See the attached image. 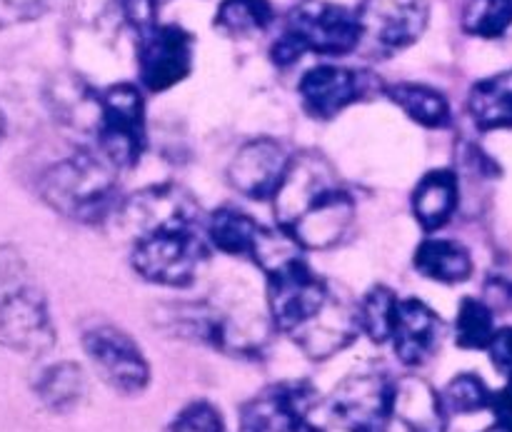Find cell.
I'll list each match as a JSON object with an SVG mask.
<instances>
[{
  "mask_svg": "<svg viewBox=\"0 0 512 432\" xmlns=\"http://www.w3.org/2000/svg\"><path fill=\"white\" fill-rule=\"evenodd\" d=\"M45 0H0V8L5 13L15 15V18H25V15H33L35 10L43 8Z\"/></svg>",
  "mask_w": 512,
  "mask_h": 432,
  "instance_id": "32",
  "label": "cell"
},
{
  "mask_svg": "<svg viewBox=\"0 0 512 432\" xmlns=\"http://www.w3.org/2000/svg\"><path fill=\"white\" fill-rule=\"evenodd\" d=\"M300 432H323V430H320V428H315V425H305V428L303 430H300Z\"/></svg>",
  "mask_w": 512,
  "mask_h": 432,
  "instance_id": "35",
  "label": "cell"
},
{
  "mask_svg": "<svg viewBox=\"0 0 512 432\" xmlns=\"http://www.w3.org/2000/svg\"><path fill=\"white\" fill-rule=\"evenodd\" d=\"M3 140H5V115L0 113V145H3Z\"/></svg>",
  "mask_w": 512,
  "mask_h": 432,
  "instance_id": "34",
  "label": "cell"
},
{
  "mask_svg": "<svg viewBox=\"0 0 512 432\" xmlns=\"http://www.w3.org/2000/svg\"><path fill=\"white\" fill-rule=\"evenodd\" d=\"M95 138L98 153L115 170H128L140 163L145 150V100L133 83L110 85L98 95Z\"/></svg>",
  "mask_w": 512,
  "mask_h": 432,
  "instance_id": "7",
  "label": "cell"
},
{
  "mask_svg": "<svg viewBox=\"0 0 512 432\" xmlns=\"http://www.w3.org/2000/svg\"><path fill=\"white\" fill-rule=\"evenodd\" d=\"M123 13L140 38L158 25V0H123Z\"/></svg>",
  "mask_w": 512,
  "mask_h": 432,
  "instance_id": "30",
  "label": "cell"
},
{
  "mask_svg": "<svg viewBox=\"0 0 512 432\" xmlns=\"http://www.w3.org/2000/svg\"><path fill=\"white\" fill-rule=\"evenodd\" d=\"M358 13L363 43L395 53L418 43L428 28V0H363Z\"/></svg>",
  "mask_w": 512,
  "mask_h": 432,
  "instance_id": "11",
  "label": "cell"
},
{
  "mask_svg": "<svg viewBox=\"0 0 512 432\" xmlns=\"http://www.w3.org/2000/svg\"><path fill=\"white\" fill-rule=\"evenodd\" d=\"M168 432H228V428H225L223 415L213 403L195 400L175 415Z\"/></svg>",
  "mask_w": 512,
  "mask_h": 432,
  "instance_id": "29",
  "label": "cell"
},
{
  "mask_svg": "<svg viewBox=\"0 0 512 432\" xmlns=\"http://www.w3.org/2000/svg\"><path fill=\"white\" fill-rule=\"evenodd\" d=\"M512 25V0H468L463 10L465 33L478 38H500Z\"/></svg>",
  "mask_w": 512,
  "mask_h": 432,
  "instance_id": "28",
  "label": "cell"
},
{
  "mask_svg": "<svg viewBox=\"0 0 512 432\" xmlns=\"http://www.w3.org/2000/svg\"><path fill=\"white\" fill-rule=\"evenodd\" d=\"M275 18L270 0H223L215 13V28L233 38L263 33Z\"/></svg>",
  "mask_w": 512,
  "mask_h": 432,
  "instance_id": "25",
  "label": "cell"
},
{
  "mask_svg": "<svg viewBox=\"0 0 512 432\" xmlns=\"http://www.w3.org/2000/svg\"><path fill=\"white\" fill-rule=\"evenodd\" d=\"M493 390L480 375L460 373L440 390V400L448 415H473L493 405Z\"/></svg>",
  "mask_w": 512,
  "mask_h": 432,
  "instance_id": "27",
  "label": "cell"
},
{
  "mask_svg": "<svg viewBox=\"0 0 512 432\" xmlns=\"http://www.w3.org/2000/svg\"><path fill=\"white\" fill-rule=\"evenodd\" d=\"M38 195L63 218L85 225L103 223L118 208V178L100 153H75L40 175Z\"/></svg>",
  "mask_w": 512,
  "mask_h": 432,
  "instance_id": "3",
  "label": "cell"
},
{
  "mask_svg": "<svg viewBox=\"0 0 512 432\" xmlns=\"http://www.w3.org/2000/svg\"><path fill=\"white\" fill-rule=\"evenodd\" d=\"M318 393L308 380L265 388L240 413V432H300L308 425Z\"/></svg>",
  "mask_w": 512,
  "mask_h": 432,
  "instance_id": "12",
  "label": "cell"
},
{
  "mask_svg": "<svg viewBox=\"0 0 512 432\" xmlns=\"http://www.w3.org/2000/svg\"><path fill=\"white\" fill-rule=\"evenodd\" d=\"M495 333L493 308L480 298H463L455 318V343L463 350H488Z\"/></svg>",
  "mask_w": 512,
  "mask_h": 432,
  "instance_id": "26",
  "label": "cell"
},
{
  "mask_svg": "<svg viewBox=\"0 0 512 432\" xmlns=\"http://www.w3.org/2000/svg\"><path fill=\"white\" fill-rule=\"evenodd\" d=\"M448 418V410L443 408L433 385L413 375L395 380L393 420L405 432H445Z\"/></svg>",
  "mask_w": 512,
  "mask_h": 432,
  "instance_id": "17",
  "label": "cell"
},
{
  "mask_svg": "<svg viewBox=\"0 0 512 432\" xmlns=\"http://www.w3.org/2000/svg\"><path fill=\"white\" fill-rule=\"evenodd\" d=\"M293 155L273 138L248 140L228 165V183L250 200H273L283 185Z\"/></svg>",
  "mask_w": 512,
  "mask_h": 432,
  "instance_id": "14",
  "label": "cell"
},
{
  "mask_svg": "<svg viewBox=\"0 0 512 432\" xmlns=\"http://www.w3.org/2000/svg\"><path fill=\"white\" fill-rule=\"evenodd\" d=\"M85 393H88V380L83 368L70 360L48 365L35 380V395L50 413H70L83 403Z\"/></svg>",
  "mask_w": 512,
  "mask_h": 432,
  "instance_id": "21",
  "label": "cell"
},
{
  "mask_svg": "<svg viewBox=\"0 0 512 432\" xmlns=\"http://www.w3.org/2000/svg\"><path fill=\"white\" fill-rule=\"evenodd\" d=\"M198 215L200 208L188 193H183L175 185H153V188L140 190V193L118 203L113 218L125 235L138 240L143 235L155 233V230L198 225Z\"/></svg>",
  "mask_w": 512,
  "mask_h": 432,
  "instance_id": "10",
  "label": "cell"
},
{
  "mask_svg": "<svg viewBox=\"0 0 512 432\" xmlns=\"http://www.w3.org/2000/svg\"><path fill=\"white\" fill-rule=\"evenodd\" d=\"M0 345L40 358L55 345V325L43 290L15 248H0Z\"/></svg>",
  "mask_w": 512,
  "mask_h": 432,
  "instance_id": "4",
  "label": "cell"
},
{
  "mask_svg": "<svg viewBox=\"0 0 512 432\" xmlns=\"http://www.w3.org/2000/svg\"><path fill=\"white\" fill-rule=\"evenodd\" d=\"M398 295L385 285H375L363 300L358 303V325L360 333L375 345L390 343L395 328V318H398Z\"/></svg>",
  "mask_w": 512,
  "mask_h": 432,
  "instance_id": "24",
  "label": "cell"
},
{
  "mask_svg": "<svg viewBox=\"0 0 512 432\" xmlns=\"http://www.w3.org/2000/svg\"><path fill=\"white\" fill-rule=\"evenodd\" d=\"M83 350L100 378L120 395H140L150 383V365L140 345L115 325H90L83 333Z\"/></svg>",
  "mask_w": 512,
  "mask_h": 432,
  "instance_id": "9",
  "label": "cell"
},
{
  "mask_svg": "<svg viewBox=\"0 0 512 432\" xmlns=\"http://www.w3.org/2000/svg\"><path fill=\"white\" fill-rule=\"evenodd\" d=\"M140 83L163 93L183 83L193 70V35L180 25H155L138 38Z\"/></svg>",
  "mask_w": 512,
  "mask_h": 432,
  "instance_id": "13",
  "label": "cell"
},
{
  "mask_svg": "<svg viewBox=\"0 0 512 432\" xmlns=\"http://www.w3.org/2000/svg\"><path fill=\"white\" fill-rule=\"evenodd\" d=\"M468 110L480 130H512V70L490 75L473 85Z\"/></svg>",
  "mask_w": 512,
  "mask_h": 432,
  "instance_id": "20",
  "label": "cell"
},
{
  "mask_svg": "<svg viewBox=\"0 0 512 432\" xmlns=\"http://www.w3.org/2000/svg\"><path fill=\"white\" fill-rule=\"evenodd\" d=\"M368 75L343 65H318L300 78L298 93L305 113L315 120H330L368 95Z\"/></svg>",
  "mask_w": 512,
  "mask_h": 432,
  "instance_id": "15",
  "label": "cell"
},
{
  "mask_svg": "<svg viewBox=\"0 0 512 432\" xmlns=\"http://www.w3.org/2000/svg\"><path fill=\"white\" fill-rule=\"evenodd\" d=\"M443 330V320L430 305L418 298H408L400 300L390 343L400 363L420 368L440 350Z\"/></svg>",
  "mask_w": 512,
  "mask_h": 432,
  "instance_id": "16",
  "label": "cell"
},
{
  "mask_svg": "<svg viewBox=\"0 0 512 432\" xmlns=\"http://www.w3.org/2000/svg\"><path fill=\"white\" fill-rule=\"evenodd\" d=\"M275 218L303 250H328L348 235L355 203L340 185L333 165L318 153L293 155L273 198Z\"/></svg>",
  "mask_w": 512,
  "mask_h": 432,
  "instance_id": "2",
  "label": "cell"
},
{
  "mask_svg": "<svg viewBox=\"0 0 512 432\" xmlns=\"http://www.w3.org/2000/svg\"><path fill=\"white\" fill-rule=\"evenodd\" d=\"M483 432H512V428H508V425H503V423H495V425H490V428H485Z\"/></svg>",
  "mask_w": 512,
  "mask_h": 432,
  "instance_id": "33",
  "label": "cell"
},
{
  "mask_svg": "<svg viewBox=\"0 0 512 432\" xmlns=\"http://www.w3.org/2000/svg\"><path fill=\"white\" fill-rule=\"evenodd\" d=\"M363 43L358 13L328 0H303L290 10L285 33L275 40L273 60L278 65H293L305 53L348 55Z\"/></svg>",
  "mask_w": 512,
  "mask_h": 432,
  "instance_id": "5",
  "label": "cell"
},
{
  "mask_svg": "<svg viewBox=\"0 0 512 432\" xmlns=\"http://www.w3.org/2000/svg\"><path fill=\"white\" fill-rule=\"evenodd\" d=\"M208 258L198 225H178L133 240L130 265L145 283L160 288H188Z\"/></svg>",
  "mask_w": 512,
  "mask_h": 432,
  "instance_id": "6",
  "label": "cell"
},
{
  "mask_svg": "<svg viewBox=\"0 0 512 432\" xmlns=\"http://www.w3.org/2000/svg\"><path fill=\"white\" fill-rule=\"evenodd\" d=\"M488 353L495 370H498L500 375H505L508 385H512V328H500L498 333H495Z\"/></svg>",
  "mask_w": 512,
  "mask_h": 432,
  "instance_id": "31",
  "label": "cell"
},
{
  "mask_svg": "<svg viewBox=\"0 0 512 432\" xmlns=\"http://www.w3.org/2000/svg\"><path fill=\"white\" fill-rule=\"evenodd\" d=\"M385 95L408 115L413 123L430 130H443L450 125V103L440 90L423 83H395L385 88Z\"/></svg>",
  "mask_w": 512,
  "mask_h": 432,
  "instance_id": "23",
  "label": "cell"
},
{
  "mask_svg": "<svg viewBox=\"0 0 512 432\" xmlns=\"http://www.w3.org/2000/svg\"><path fill=\"white\" fill-rule=\"evenodd\" d=\"M413 265L423 278L443 285H460L473 275L468 248L448 238H425L415 250Z\"/></svg>",
  "mask_w": 512,
  "mask_h": 432,
  "instance_id": "19",
  "label": "cell"
},
{
  "mask_svg": "<svg viewBox=\"0 0 512 432\" xmlns=\"http://www.w3.org/2000/svg\"><path fill=\"white\" fill-rule=\"evenodd\" d=\"M395 380L385 373L365 370L335 385L328 415L345 432H388L393 425Z\"/></svg>",
  "mask_w": 512,
  "mask_h": 432,
  "instance_id": "8",
  "label": "cell"
},
{
  "mask_svg": "<svg viewBox=\"0 0 512 432\" xmlns=\"http://www.w3.org/2000/svg\"><path fill=\"white\" fill-rule=\"evenodd\" d=\"M458 178H455L453 170H430L420 178V183L415 185L413 198V215L420 223V228L435 233V230L445 228L450 223V218L458 210Z\"/></svg>",
  "mask_w": 512,
  "mask_h": 432,
  "instance_id": "18",
  "label": "cell"
},
{
  "mask_svg": "<svg viewBox=\"0 0 512 432\" xmlns=\"http://www.w3.org/2000/svg\"><path fill=\"white\" fill-rule=\"evenodd\" d=\"M263 225L255 223L245 210L225 205L215 210L205 225V235L213 248H218L225 255H238V258H250L255 250V243L260 238Z\"/></svg>",
  "mask_w": 512,
  "mask_h": 432,
  "instance_id": "22",
  "label": "cell"
},
{
  "mask_svg": "<svg viewBox=\"0 0 512 432\" xmlns=\"http://www.w3.org/2000/svg\"><path fill=\"white\" fill-rule=\"evenodd\" d=\"M268 310L275 330L288 335L310 360H328L360 333L358 305L333 293L305 258L268 275Z\"/></svg>",
  "mask_w": 512,
  "mask_h": 432,
  "instance_id": "1",
  "label": "cell"
}]
</instances>
